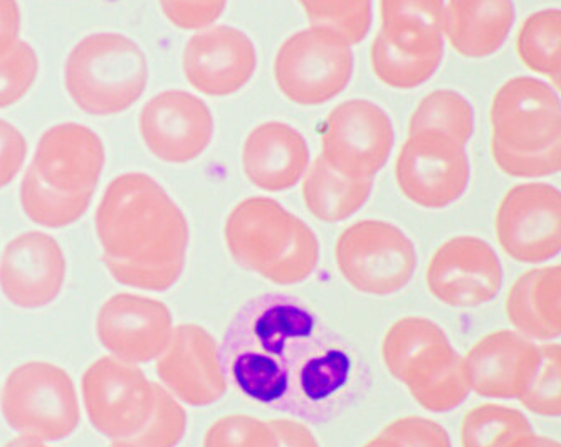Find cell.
<instances>
[{
    "label": "cell",
    "mask_w": 561,
    "mask_h": 447,
    "mask_svg": "<svg viewBox=\"0 0 561 447\" xmlns=\"http://www.w3.org/2000/svg\"><path fill=\"white\" fill-rule=\"evenodd\" d=\"M220 360L249 401L313 424L340 417L371 383L355 346L286 293L256 296L234 314Z\"/></svg>",
    "instance_id": "6da1fadb"
},
{
    "label": "cell",
    "mask_w": 561,
    "mask_h": 447,
    "mask_svg": "<svg viewBox=\"0 0 561 447\" xmlns=\"http://www.w3.org/2000/svg\"><path fill=\"white\" fill-rule=\"evenodd\" d=\"M94 229L112 278L141 291L179 283L187 261V217L169 192L144 172L113 179L101 195Z\"/></svg>",
    "instance_id": "7a4b0ae2"
},
{
    "label": "cell",
    "mask_w": 561,
    "mask_h": 447,
    "mask_svg": "<svg viewBox=\"0 0 561 447\" xmlns=\"http://www.w3.org/2000/svg\"><path fill=\"white\" fill-rule=\"evenodd\" d=\"M236 263L280 286L305 283L320 263L313 229L271 197H249L231 210L224 228Z\"/></svg>",
    "instance_id": "3957f363"
},
{
    "label": "cell",
    "mask_w": 561,
    "mask_h": 447,
    "mask_svg": "<svg viewBox=\"0 0 561 447\" xmlns=\"http://www.w3.org/2000/svg\"><path fill=\"white\" fill-rule=\"evenodd\" d=\"M381 357L425 411H454L471 393L465 357L436 321L419 317L396 321L383 339Z\"/></svg>",
    "instance_id": "277c9868"
},
{
    "label": "cell",
    "mask_w": 561,
    "mask_h": 447,
    "mask_svg": "<svg viewBox=\"0 0 561 447\" xmlns=\"http://www.w3.org/2000/svg\"><path fill=\"white\" fill-rule=\"evenodd\" d=\"M141 47L118 33H94L72 47L65 65L69 98L81 112L113 116L130 110L148 87Z\"/></svg>",
    "instance_id": "5b68a950"
},
{
    "label": "cell",
    "mask_w": 561,
    "mask_h": 447,
    "mask_svg": "<svg viewBox=\"0 0 561 447\" xmlns=\"http://www.w3.org/2000/svg\"><path fill=\"white\" fill-rule=\"evenodd\" d=\"M0 408L19 436L61 443L80 427L81 405L75 380L50 362H25L9 374Z\"/></svg>",
    "instance_id": "8992f818"
},
{
    "label": "cell",
    "mask_w": 561,
    "mask_h": 447,
    "mask_svg": "<svg viewBox=\"0 0 561 447\" xmlns=\"http://www.w3.org/2000/svg\"><path fill=\"white\" fill-rule=\"evenodd\" d=\"M352 44L335 31L311 26L283 43L274 59V80L283 96L299 106L335 100L352 81Z\"/></svg>",
    "instance_id": "52a82bcc"
},
{
    "label": "cell",
    "mask_w": 561,
    "mask_h": 447,
    "mask_svg": "<svg viewBox=\"0 0 561 447\" xmlns=\"http://www.w3.org/2000/svg\"><path fill=\"white\" fill-rule=\"evenodd\" d=\"M336 266L345 282L371 296H390L405 288L417 270V250L402 229L386 220L367 219L342 232Z\"/></svg>",
    "instance_id": "ba28073f"
},
{
    "label": "cell",
    "mask_w": 561,
    "mask_h": 447,
    "mask_svg": "<svg viewBox=\"0 0 561 447\" xmlns=\"http://www.w3.org/2000/svg\"><path fill=\"white\" fill-rule=\"evenodd\" d=\"M156 387L138 365L112 355L93 362L81 379L91 426L113 443L137 436L156 408Z\"/></svg>",
    "instance_id": "9c48e42d"
},
{
    "label": "cell",
    "mask_w": 561,
    "mask_h": 447,
    "mask_svg": "<svg viewBox=\"0 0 561 447\" xmlns=\"http://www.w3.org/2000/svg\"><path fill=\"white\" fill-rule=\"evenodd\" d=\"M400 192L415 206L446 209L456 204L471 182L466 145L444 131L409 134L396 162Z\"/></svg>",
    "instance_id": "30bf717a"
},
{
    "label": "cell",
    "mask_w": 561,
    "mask_h": 447,
    "mask_svg": "<svg viewBox=\"0 0 561 447\" xmlns=\"http://www.w3.org/2000/svg\"><path fill=\"white\" fill-rule=\"evenodd\" d=\"M396 145L392 118L368 100H348L331 110L321 134V157L352 181H374Z\"/></svg>",
    "instance_id": "8fae6325"
},
{
    "label": "cell",
    "mask_w": 561,
    "mask_h": 447,
    "mask_svg": "<svg viewBox=\"0 0 561 447\" xmlns=\"http://www.w3.org/2000/svg\"><path fill=\"white\" fill-rule=\"evenodd\" d=\"M491 145L506 152H543L561 138V96L553 84L533 77L506 81L493 98Z\"/></svg>",
    "instance_id": "7c38bea8"
},
{
    "label": "cell",
    "mask_w": 561,
    "mask_h": 447,
    "mask_svg": "<svg viewBox=\"0 0 561 447\" xmlns=\"http://www.w3.org/2000/svg\"><path fill=\"white\" fill-rule=\"evenodd\" d=\"M501 250L523 264H543L561 254V191L545 182L510 188L496 213Z\"/></svg>",
    "instance_id": "4fadbf2b"
},
{
    "label": "cell",
    "mask_w": 561,
    "mask_h": 447,
    "mask_svg": "<svg viewBox=\"0 0 561 447\" xmlns=\"http://www.w3.org/2000/svg\"><path fill=\"white\" fill-rule=\"evenodd\" d=\"M105 162V145L96 131L68 122L44 131L25 170L44 187L91 203Z\"/></svg>",
    "instance_id": "5bb4252c"
},
{
    "label": "cell",
    "mask_w": 561,
    "mask_h": 447,
    "mask_svg": "<svg viewBox=\"0 0 561 447\" xmlns=\"http://www.w3.org/2000/svg\"><path fill=\"white\" fill-rule=\"evenodd\" d=\"M141 140L165 163L181 165L209 148L216 123L204 100L184 90H167L148 100L138 116Z\"/></svg>",
    "instance_id": "9a60e30c"
},
{
    "label": "cell",
    "mask_w": 561,
    "mask_h": 447,
    "mask_svg": "<svg viewBox=\"0 0 561 447\" xmlns=\"http://www.w3.org/2000/svg\"><path fill=\"white\" fill-rule=\"evenodd\" d=\"M428 291L453 308L490 303L503 288V264L493 245L476 236L444 242L427 267Z\"/></svg>",
    "instance_id": "2e32d148"
},
{
    "label": "cell",
    "mask_w": 561,
    "mask_h": 447,
    "mask_svg": "<svg viewBox=\"0 0 561 447\" xmlns=\"http://www.w3.org/2000/svg\"><path fill=\"white\" fill-rule=\"evenodd\" d=\"M173 318L162 301L118 293L98 311L96 335L112 357L141 365L159 360L173 336Z\"/></svg>",
    "instance_id": "e0dca14e"
},
{
    "label": "cell",
    "mask_w": 561,
    "mask_h": 447,
    "mask_svg": "<svg viewBox=\"0 0 561 447\" xmlns=\"http://www.w3.org/2000/svg\"><path fill=\"white\" fill-rule=\"evenodd\" d=\"M66 275L65 251L46 232H22L0 254V291L21 310H41L55 303L65 289Z\"/></svg>",
    "instance_id": "ac0fdd59"
},
{
    "label": "cell",
    "mask_w": 561,
    "mask_h": 447,
    "mask_svg": "<svg viewBox=\"0 0 561 447\" xmlns=\"http://www.w3.org/2000/svg\"><path fill=\"white\" fill-rule=\"evenodd\" d=\"M162 386L184 404L207 408L227 392L220 346L198 325H179L162 357L157 360Z\"/></svg>",
    "instance_id": "d6986e66"
},
{
    "label": "cell",
    "mask_w": 561,
    "mask_h": 447,
    "mask_svg": "<svg viewBox=\"0 0 561 447\" xmlns=\"http://www.w3.org/2000/svg\"><path fill=\"white\" fill-rule=\"evenodd\" d=\"M182 66L188 84L198 93L214 98L231 96L254 77L256 46L238 27H207L185 44Z\"/></svg>",
    "instance_id": "ffe728a7"
},
{
    "label": "cell",
    "mask_w": 561,
    "mask_h": 447,
    "mask_svg": "<svg viewBox=\"0 0 561 447\" xmlns=\"http://www.w3.org/2000/svg\"><path fill=\"white\" fill-rule=\"evenodd\" d=\"M465 362L471 392L494 401H522L537 377L541 351L528 336L500 330L482 336Z\"/></svg>",
    "instance_id": "44dd1931"
},
{
    "label": "cell",
    "mask_w": 561,
    "mask_h": 447,
    "mask_svg": "<svg viewBox=\"0 0 561 447\" xmlns=\"http://www.w3.org/2000/svg\"><path fill=\"white\" fill-rule=\"evenodd\" d=\"M241 159L248 181L266 192L296 187L311 165L308 141L285 122H267L254 128L245 138Z\"/></svg>",
    "instance_id": "7402d4cb"
},
{
    "label": "cell",
    "mask_w": 561,
    "mask_h": 447,
    "mask_svg": "<svg viewBox=\"0 0 561 447\" xmlns=\"http://www.w3.org/2000/svg\"><path fill=\"white\" fill-rule=\"evenodd\" d=\"M516 22L513 0H447L444 37L469 59L501 51Z\"/></svg>",
    "instance_id": "603a6c76"
},
{
    "label": "cell",
    "mask_w": 561,
    "mask_h": 447,
    "mask_svg": "<svg viewBox=\"0 0 561 447\" xmlns=\"http://www.w3.org/2000/svg\"><path fill=\"white\" fill-rule=\"evenodd\" d=\"M507 318L516 332L551 342L561 336V264L531 270L507 293Z\"/></svg>",
    "instance_id": "cb8c5ba5"
},
{
    "label": "cell",
    "mask_w": 561,
    "mask_h": 447,
    "mask_svg": "<svg viewBox=\"0 0 561 447\" xmlns=\"http://www.w3.org/2000/svg\"><path fill=\"white\" fill-rule=\"evenodd\" d=\"M374 181H352L318 157L306 172L302 198L306 207L323 222H343L368 203Z\"/></svg>",
    "instance_id": "d4e9b609"
},
{
    "label": "cell",
    "mask_w": 561,
    "mask_h": 447,
    "mask_svg": "<svg viewBox=\"0 0 561 447\" xmlns=\"http://www.w3.org/2000/svg\"><path fill=\"white\" fill-rule=\"evenodd\" d=\"M444 47L407 49L393 46L380 34L371 44L370 61L375 77L393 90H415L427 83L443 65Z\"/></svg>",
    "instance_id": "484cf974"
},
{
    "label": "cell",
    "mask_w": 561,
    "mask_h": 447,
    "mask_svg": "<svg viewBox=\"0 0 561 447\" xmlns=\"http://www.w3.org/2000/svg\"><path fill=\"white\" fill-rule=\"evenodd\" d=\"M516 51L529 71L548 80L561 77V9H543L526 18Z\"/></svg>",
    "instance_id": "4316f807"
},
{
    "label": "cell",
    "mask_w": 561,
    "mask_h": 447,
    "mask_svg": "<svg viewBox=\"0 0 561 447\" xmlns=\"http://www.w3.org/2000/svg\"><path fill=\"white\" fill-rule=\"evenodd\" d=\"M437 130L468 145L476 130V115L465 94L454 90H436L419 103L409 123V134Z\"/></svg>",
    "instance_id": "83f0119b"
},
{
    "label": "cell",
    "mask_w": 561,
    "mask_h": 447,
    "mask_svg": "<svg viewBox=\"0 0 561 447\" xmlns=\"http://www.w3.org/2000/svg\"><path fill=\"white\" fill-rule=\"evenodd\" d=\"M529 433H535L531 422L518 409L484 404L466 414L461 443L462 447H507Z\"/></svg>",
    "instance_id": "f1b7e54d"
},
{
    "label": "cell",
    "mask_w": 561,
    "mask_h": 447,
    "mask_svg": "<svg viewBox=\"0 0 561 447\" xmlns=\"http://www.w3.org/2000/svg\"><path fill=\"white\" fill-rule=\"evenodd\" d=\"M19 198L25 217L46 229L69 228L78 222L91 206L88 200L66 197L44 187L27 170L19 187Z\"/></svg>",
    "instance_id": "f546056e"
},
{
    "label": "cell",
    "mask_w": 561,
    "mask_h": 447,
    "mask_svg": "<svg viewBox=\"0 0 561 447\" xmlns=\"http://www.w3.org/2000/svg\"><path fill=\"white\" fill-rule=\"evenodd\" d=\"M311 26L327 27L352 46L368 36L374 22L371 0H299Z\"/></svg>",
    "instance_id": "4dcf8cb0"
},
{
    "label": "cell",
    "mask_w": 561,
    "mask_h": 447,
    "mask_svg": "<svg viewBox=\"0 0 561 447\" xmlns=\"http://www.w3.org/2000/svg\"><path fill=\"white\" fill-rule=\"evenodd\" d=\"M447 0H380V31L389 36L444 34Z\"/></svg>",
    "instance_id": "1f68e13d"
},
{
    "label": "cell",
    "mask_w": 561,
    "mask_h": 447,
    "mask_svg": "<svg viewBox=\"0 0 561 447\" xmlns=\"http://www.w3.org/2000/svg\"><path fill=\"white\" fill-rule=\"evenodd\" d=\"M156 408L147 426L128 439L135 447H175L187 433V412L181 401L157 383Z\"/></svg>",
    "instance_id": "d6a6232c"
},
{
    "label": "cell",
    "mask_w": 561,
    "mask_h": 447,
    "mask_svg": "<svg viewBox=\"0 0 561 447\" xmlns=\"http://www.w3.org/2000/svg\"><path fill=\"white\" fill-rule=\"evenodd\" d=\"M541 364L537 377L522 397V404L540 417H561V345L540 346Z\"/></svg>",
    "instance_id": "836d02e7"
},
{
    "label": "cell",
    "mask_w": 561,
    "mask_h": 447,
    "mask_svg": "<svg viewBox=\"0 0 561 447\" xmlns=\"http://www.w3.org/2000/svg\"><path fill=\"white\" fill-rule=\"evenodd\" d=\"M39 72L36 49L19 41L8 55L0 58V110L14 106L30 93Z\"/></svg>",
    "instance_id": "e575fe53"
},
{
    "label": "cell",
    "mask_w": 561,
    "mask_h": 447,
    "mask_svg": "<svg viewBox=\"0 0 561 447\" xmlns=\"http://www.w3.org/2000/svg\"><path fill=\"white\" fill-rule=\"evenodd\" d=\"M204 447H279L270 422L251 415H227L207 431Z\"/></svg>",
    "instance_id": "d590c367"
},
{
    "label": "cell",
    "mask_w": 561,
    "mask_h": 447,
    "mask_svg": "<svg viewBox=\"0 0 561 447\" xmlns=\"http://www.w3.org/2000/svg\"><path fill=\"white\" fill-rule=\"evenodd\" d=\"M491 153L497 169L510 177L535 181V179L550 177L554 173H561V138L553 147L531 156L506 152L494 145H491Z\"/></svg>",
    "instance_id": "8d00e7d4"
},
{
    "label": "cell",
    "mask_w": 561,
    "mask_h": 447,
    "mask_svg": "<svg viewBox=\"0 0 561 447\" xmlns=\"http://www.w3.org/2000/svg\"><path fill=\"white\" fill-rule=\"evenodd\" d=\"M163 15L184 31L213 27L226 11L227 0H159Z\"/></svg>",
    "instance_id": "74e56055"
},
{
    "label": "cell",
    "mask_w": 561,
    "mask_h": 447,
    "mask_svg": "<svg viewBox=\"0 0 561 447\" xmlns=\"http://www.w3.org/2000/svg\"><path fill=\"white\" fill-rule=\"evenodd\" d=\"M383 433L399 440L403 447H453L447 431L431 419H397Z\"/></svg>",
    "instance_id": "f35d334b"
},
{
    "label": "cell",
    "mask_w": 561,
    "mask_h": 447,
    "mask_svg": "<svg viewBox=\"0 0 561 447\" xmlns=\"http://www.w3.org/2000/svg\"><path fill=\"white\" fill-rule=\"evenodd\" d=\"M27 140L12 123L0 118V188L11 185L27 159Z\"/></svg>",
    "instance_id": "ab89813d"
},
{
    "label": "cell",
    "mask_w": 561,
    "mask_h": 447,
    "mask_svg": "<svg viewBox=\"0 0 561 447\" xmlns=\"http://www.w3.org/2000/svg\"><path fill=\"white\" fill-rule=\"evenodd\" d=\"M21 8L18 0H0V58L8 55L21 41Z\"/></svg>",
    "instance_id": "60d3db41"
},
{
    "label": "cell",
    "mask_w": 561,
    "mask_h": 447,
    "mask_svg": "<svg viewBox=\"0 0 561 447\" xmlns=\"http://www.w3.org/2000/svg\"><path fill=\"white\" fill-rule=\"evenodd\" d=\"M270 424L276 433L279 447H320L317 437L299 422L279 419V421H271Z\"/></svg>",
    "instance_id": "b9f144b4"
},
{
    "label": "cell",
    "mask_w": 561,
    "mask_h": 447,
    "mask_svg": "<svg viewBox=\"0 0 561 447\" xmlns=\"http://www.w3.org/2000/svg\"><path fill=\"white\" fill-rule=\"evenodd\" d=\"M507 447H561V443L550 439V437L540 436V434L529 433L513 440Z\"/></svg>",
    "instance_id": "7bdbcfd3"
},
{
    "label": "cell",
    "mask_w": 561,
    "mask_h": 447,
    "mask_svg": "<svg viewBox=\"0 0 561 447\" xmlns=\"http://www.w3.org/2000/svg\"><path fill=\"white\" fill-rule=\"evenodd\" d=\"M4 447H50L43 440L34 439V437L18 436L15 439L9 440Z\"/></svg>",
    "instance_id": "ee69618b"
},
{
    "label": "cell",
    "mask_w": 561,
    "mask_h": 447,
    "mask_svg": "<svg viewBox=\"0 0 561 447\" xmlns=\"http://www.w3.org/2000/svg\"><path fill=\"white\" fill-rule=\"evenodd\" d=\"M364 447H403L399 440L390 437L389 434L381 433L380 436L371 439L370 443L365 444Z\"/></svg>",
    "instance_id": "f6af8a7d"
},
{
    "label": "cell",
    "mask_w": 561,
    "mask_h": 447,
    "mask_svg": "<svg viewBox=\"0 0 561 447\" xmlns=\"http://www.w3.org/2000/svg\"><path fill=\"white\" fill-rule=\"evenodd\" d=\"M108 447H135L134 444L128 443V440H115L112 446Z\"/></svg>",
    "instance_id": "bcb514c9"
},
{
    "label": "cell",
    "mask_w": 561,
    "mask_h": 447,
    "mask_svg": "<svg viewBox=\"0 0 561 447\" xmlns=\"http://www.w3.org/2000/svg\"><path fill=\"white\" fill-rule=\"evenodd\" d=\"M551 84H553L554 90H557L561 96V77L557 78V80L551 81Z\"/></svg>",
    "instance_id": "7dc6e473"
}]
</instances>
